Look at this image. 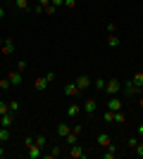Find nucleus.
Wrapping results in <instances>:
<instances>
[{
	"mask_svg": "<svg viewBox=\"0 0 143 159\" xmlns=\"http://www.w3.org/2000/svg\"><path fill=\"white\" fill-rule=\"evenodd\" d=\"M69 157H72V159H86V150H83V147L76 143V145L69 147Z\"/></svg>",
	"mask_w": 143,
	"mask_h": 159,
	"instance_id": "3",
	"label": "nucleus"
},
{
	"mask_svg": "<svg viewBox=\"0 0 143 159\" xmlns=\"http://www.w3.org/2000/svg\"><path fill=\"white\" fill-rule=\"evenodd\" d=\"M102 93H105V95H110V98H112V95H119V93H122V81L110 79L107 83H105V90H102Z\"/></svg>",
	"mask_w": 143,
	"mask_h": 159,
	"instance_id": "1",
	"label": "nucleus"
},
{
	"mask_svg": "<svg viewBox=\"0 0 143 159\" xmlns=\"http://www.w3.org/2000/svg\"><path fill=\"white\" fill-rule=\"evenodd\" d=\"M14 7H17L19 12H29V10H31V2H29V0H14Z\"/></svg>",
	"mask_w": 143,
	"mask_h": 159,
	"instance_id": "16",
	"label": "nucleus"
},
{
	"mask_svg": "<svg viewBox=\"0 0 143 159\" xmlns=\"http://www.w3.org/2000/svg\"><path fill=\"white\" fill-rule=\"evenodd\" d=\"M34 143L41 147V150H45V147H48V135H45V133H36V135H34Z\"/></svg>",
	"mask_w": 143,
	"mask_h": 159,
	"instance_id": "13",
	"label": "nucleus"
},
{
	"mask_svg": "<svg viewBox=\"0 0 143 159\" xmlns=\"http://www.w3.org/2000/svg\"><path fill=\"white\" fill-rule=\"evenodd\" d=\"M81 112H83V107H81V105H76V102H72V105L67 107V116H72V119H76Z\"/></svg>",
	"mask_w": 143,
	"mask_h": 159,
	"instance_id": "10",
	"label": "nucleus"
},
{
	"mask_svg": "<svg viewBox=\"0 0 143 159\" xmlns=\"http://www.w3.org/2000/svg\"><path fill=\"white\" fill-rule=\"evenodd\" d=\"M7 112H10L7 102H5V100H0V116H2V114H7Z\"/></svg>",
	"mask_w": 143,
	"mask_h": 159,
	"instance_id": "29",
	"label": "nucleus"
},
{
	"mask_svg": "<svg viewBox=\"0 0 143 159\" xmlns=\"http://www.w3.org/2000/svg\"><path fill=\"white\" fill-rule=\"evenodd\" d=\"M10 88H12V83H10V79H7V76H5V79H0V90H5V93H7Z\"/></svg>",
	"mask_w": 143,
	"mask_h": 159,
	"instance_id": "23",
	"label": "nucleus"
},
{
	"mask_svg": "<svg viewBox=\"0 0 143 159\" xmlns=\"http://www.w3.org/2000/svg\"><path fill=\"white\" fill-rule=\"evenodd\" d=\"M134 154H136V157H141V159H143V143H138V145L134 147Z\"/></svg>",
	"mask_w": 143,
	"mask_h": 159,
	"instance_id": "30",
	"label": "nucleus"
},
{
	"mask_svg": "<svg viewBox=\"0 0 143 159\" xmlns=\"http://www.w3.org/2000/svg\"><path fill=\"white\" fill-rule=\"evenodd\" d=\"M131 81H134L136 86H143V71H136L134 76H131Z\"/></svg>",
	"mask_w": 143,
	"mask_h": 159,
	"instance_id": "25",
	"label": "nucleus"
},
{
	"mask_svg": "<svg viewBox=\"0 0 143 159\" xmlns=\"http://www.w3.org/2000/svg\"><path fill=\"white\" fill-rule=\"evenodd\" d=\"M64 95H69V98H76V95H81V90H79V86H76L74 81H69V83H64Z\"/></svg>",
	"mask_w": 143,
	"mask_h": 159,
	"instance_id": "5",
	"label": "nucleus"
},
{
	"mask_svg": "<svg viewBox=\"0 0 143 159\" xmlns=\"http://www.w3.org/2000/svg\"><path fill=\"white\" fill-rule=\"evenodd\" d=\"M107 45L110 48H119V36H117V33H107Z\"/></svg>",
	"mask_w": 143,
	"mask_h": 159,
	"instance_id": "18",
	"label": "nucleus"
},
{
	"mask_svg": "<svg viewBox=\"0 0 143 159\" xmlns=\"http://www.w3.org/2000/svg\"><path fill=\"white\" fill-rule=\"evenodd\" d=\"M12 121H14V114L12 112H7V114H2V116H0V126H12Z\"/></svg>",
	"mask_w": 143,
	"mask_h": 159,
	"instance_id": "15",
	"label": "nucleus"
},
{
	"mask_svg": "<svg viewBox=\"0 0 143 159\" xmlns=\"http://www.w3.org/2000/svg\"><path fill=\"white\" fill-rule=\"evenodd\" d=\"M95 143H98V147H102V150H105L107 145H112V140H110V135H107V133H98Z\"/></svg>",
	"mask_w": 143,
	"mask_h": 159,
	"instance_id": "12",
	"label": "nucleus"
},
{
	"mask_svg": "<svg viewBox=\"0 0 143 159\" xmlns=\"http://www.w3.org/2000/svg\"><path fill=\"white\" fill-rule=\"evenodd\" d=\"M2 40H5V38H2V36H0V45H2Z\"/></svg>",
	"mask_w": 143,
	"mask_h": 159,
	"instance_id": "42",
	"label": "nucleus"
},
{
	"mask_svg": "<svg viewBox=\"0 0 143 159\" xmlns=\"http://www.w3.org/2000/svg\"><path fill=\"white\" fill-rule=\"evenodd\" d=\"M124 121H126V114H124L122 109H119V112H115V121H112V124H124Z\"/></svg>",
	"mask_w": 143,
	"mask_h": 159,
	"instance_id": "22",
	"label": "nucleus"
},
{
	"mask_svg": "<svg viewBox=\"0 0 143 159\" xmlns=\"http://www.w3.org/2000/svg\"><path fill=\"white\" fill-rule=\"evenodd\" d=\"M24 69H26V62H24V60H19V62H17V71H19V74H24Z\"/></svg>",
	"mask_w": 143,
	"mask_h": 159,
	"instance_id": "32",
	"label": "nucleus"
},
{
	"mask_svg": "<svg viewBox=\"0 0 143 159\" xmlns=\"http://www.w3.org/2000/svg\"><path fill=\"white\" fill-rule=\"evenodd\" d=\"M55 131H57V135H60V138H67L69 133H72V126H69L67 121H62V124H57V128H55Z\"/></svg>",
	"mask_w": 143,
	"mask_h": 159,
	"instance_id": "9",
	"label": "nucleus"
},
{
	"mask_svg": "<svg viewBox=\"0 0 143 159\" xmlns=\"http://www.w3.org/2000/svg\"><path fill=\"white\" fill-rule=\"evenodd\" d=\"M138 143H141V140H138V135H131V138L126 140V147H129V150H134V147H136Z\"/></svg>",
	"mask_w": 143,
	"mask_h": 159,
	"instance_id": "24",
	"label": "nucleus"
},
{
	"mask_svg": "<svg viewBox=\"0 0 143 159\" xmlns=\"http://www.w3.org/2000/svg\"><path fill=\"white\" fill-rule=\"evenodd\" d=\"M72 131H74L76 135H81V133H83V126H74V128H72Z\"/></svg>",
	"mask_w": 143,
	"mask_h": 159,
	"instance_id": "38",
	"label": "nucleus"
},
{
	"mask_svg": "<svg viewBox=\"0 0 143 159\" xmlns=\"http://www.w3.org/2000/svg\"><path fill=\"white\" fill-rule=\"evenodd\" d=\"M36 5H38V7H43V12H45V7L50 5V0H36Z\"/></svg>",
	"mask_w": 143,
	"mask_h": 159,
	"instance_id": "34",
	"label": "nucleus"
},
{
	"mask_svg": "<svg viewBox=\"0 0 143 159\" xmlns=\"http://www.w3.org/2000/svg\"><path fill=\"white\" fill-rule=\"evenodd\" d=\"M74 83L79 86V90H81V93H86V90H88V86H91V76H86V74H79Z\"/></svg>",
	"mask_w": 143,
	"mask_h": 159,
	"instance_id": "2",
	"label": "nucleus"
},
{
	"mask_svg": "<svg viewBox=\"0 0 143 159\" xmlns=\"http://www.w3.org/2000/svg\"><path fill=\"white\" fill-rule=\"evenodd\" d=\"M48 86H50V83L45 81V76H38V79H34V88L38 90V93H45Z\"/></svg>",
	"mask_w": 143,
	"mask_h": 159,
	"instance_id": "8",
	"label": "nucleus"
},
{
	"mask_svg": "<svg viewBox=\"0 0 143 159\" xmlns=\"http://www.w3.org/2000/svg\"><path fill=\"white\" fill-rule=\"evenodd\" d=\"M50 2H53V5L57 7V10H60V7H64V0H50Z\"/></svg>",
	"mask_w": 143,
	"mask_h": 159,
	"instance_id": "36",
	"label": "nucleus"
},
{
	"mask_svg": "<svg viewBox=\"0 0 143 159\" xmlns=\"http://www.w3.org/2000/svg\"><path fill=\"white\" fill-rule=\"evenodd\" d=\"M7 157V150H5V143H0V159Z\"/></svg>",
	"mask_w": 143,
	"mask_h": 159,
	"instance_id": "37",
	"label": "nucleus"
},
{
	"mask_svg": "<svg viewBox=\"0 0 143 159\" xmlns=\"http://www.w3.org/2000/svg\"><path fill=\"white\" fill-rule=\"evenodd\" d=\"M102 121H105V124H112V121H115V112H110V109H107V112L102 114Z\"/></svg>",
	"mask_w": 143,
	"mask_h": 159,
	"instance_id": "27",
	"label": "nucleus"
},
{
	"mask_svg": "<svg viewBox=\"0 0 143 159\" xmlns=\"http://www.w3.org/2000/svg\"><path fill=\"white\" fill-rule=\"evenodd\" d=\"M7 107H10V112L14 114V112H19V107H21V105L17 102V100H10V102H7Z\"/></svg>",
	"mask_w": 143,
	"mask_h": 159,
	"instance_id": "26",
	"label": "nucleus"
},
{
	"mask_svg": "<svg viewBox=\"0 0 143 159\" xmlns=\"http://www.w3.org/2000/svg\"><path fill=\"white\" fill-rule=\"evenodd\" d=\"M107 109H110V112H119V109H122V98L112 95V98L107 100Z\"/></svg>",
	"mask_w": 143,
	"mask_h": 159,
	"instance_id": "7",
	"label": "nucleus"
},
{
	"mask_svg": "<svg viewBox=\"0 0 143 159\" xmlns=\"http://www.w3.org/2000/svg\"><path fill=\"white\" fill-rule=\"evenodd\" d=\"M64 140H67V145L72 147V145H76V143H79V135H76V133L72 131V133H69V135H67V138H64Z\"/></svg>",
	"mask_w": 143,
	"mask_h": 159,
	"instance_id": "21",
	"label": "nucleus"
},
{
	"mask_svg": "<svg viewBox=\"0 0 143 159\" xmlns=\"http://www.w3.org/2000/svg\"><path fill=\"white\" fill-rule=\"evenodd\" d=\"M60 154H62V150H60L57 145H53V150H50V152H45L43 157H45V159H55V157H60Z\"/></svg>",
	"mask_w": 143,
	"mask_h": 159,
	"instance_id": "19",
	"label": "nucleus"
},
{
	"mask_svg": "<svg viewBox=\"0 0 143 159\" xmlns=\"http://www.w3.org/2000/svg\"><path fill=\"white\" fill-rule=\"evenodd\" d=\"M105 83H107L105 79H95V90H100V93H102V90H105Z\"/></svg>",
	"mask_w": 143,
	"mask_h": 159,
	"instance_id": "28",
	"label": "nucleus"
},
{
	"mask_svg": "<svg viewBox=\"0 0 143 159\" xmlns=\"http://www.w3.org/2000/svg\"><path fill=\"white\" fill-rule=\"evenodd\" d=\"M141 95H143V86H141Z\"/></svg>",
	"mask_w": 143,
	"mask_h": 159,
	"instance_id": "43",
	"label": "nucleus"
},
{
	"mask_svg": "<svg viewBox=\"0 0 143 159\" xmlns=\"http://www.w3.org/2000/svg\"><path fill=\"white\" fill-rule=\"evenodd\" d=\"M43 154H45V152H43V150H41L38 145H36V143L26 147V157H29V159H41Z\"/></svg>",
	"mask_w": 143,
	"mask_h": 159,
	"instance_id": "4",
	"label": "nucleus"
},
{
	"mask_svg": "<svg viewBox=\"0 0 143 159\" xmlns=\"http://www.w3.org/2000/svg\"><path fill=\"white\" fill-rule=\"evenodd\" d=\"M0 50H2V55H7V57L14 55V40L12 38H5V40H2V45H0Z\"/></svg>",
	"mask_w": 143,
	"mask_h": 159,
	"instance_id": "6",
	"label": "nucleus"
},
{
	"mask_svg": "<svg viewBox=\"0 0 143 159\" xmlns=\"http://www.w3.org/2000/svg\"><path fill=\"white\" fill-rule=\"evenodd\" d=\"M7 79H10V83H12V86H21L24 76H21L19 71H10V74H7Z\"/></svg>",
	"mask_w": 143,
	"mask_h": 159,
	"instance_id": "14",
	"label": "nucleus"
},
{
	"mask_svg": "<svg viewBox=\"0 0 143 159\" xmlns=\"http://www.w3.org/2000/svg\"><path fill=\"white\" fill-rule=\"evenodd\" d=\"M107 33H117V26H115V24H107Z\"/></svg>",
	"mask_w": 143,
	"mask_h": 159,
	"instance_id": "40",
	"label": "nucleus"
},
{
	"mask_svg": "<svg viewBox=\"0 0 143 159\" xmlns=\"http://www.w3.org/2000/svg\"><path fill=\"white\" fill-rule=\"evenodd\" d=\"M7 140H10V128L0 126V143H7Z\"/></svg>",
	"mask_w": 143,
	"mask_h": 159,
	"instance_id": "20",
	"label": "nucleus"
},
{
	"mask_svg": "<svg viewBox=\"0 0 143 159\" xmlns=\"http://www.w3.org/2000/svg\"><path fill=\"white\" fill-rule=\"evenodd\" d=\"M2 17H5V7L0 5V19H2Z\"/></svg>",
	"mask_w": 143,
	"mask_h": 159,
	"instance_id": "41",
	"label": "nucleus"
},
{
	"mask_svg": "<svg viewBox=\"0 0 143 159\" xmlns=\"http://www.w3.org/2000/svg\"><path fill=\"white\" fill-rule=\"evenodd\" d=\"M136 135H138V138H143V124H138V128H136Z\"/></svg>",
	"mask_w": 143,
	"mask_h": 159,
	"instance_id": "39",
	"label": "nucleus"
},
{
	"mask_svg": "<svg viewBox=\"0 0 143 159\" xmlns=\"http://www.w3.org/2000/svg\"><path fill=\"white\" fill-rule=\"evenodd\" d=\"M102 157H105V159H115L117 157V147L115 145H107V147H105V152H102Z\"/></svg>",
	"mask_w": 143,
	"mask_h": 159,
	"instance_id": "17",
	"label": "nucleus"
},
{
	"mask_svg": "<svg viewBox=\"0 0 143 159\" xmlns=\"http://www.w3.org/2000/svg\"><path fill=\"white\" fill-rule=\"evenodd\" d=\"M64 7H69V10H74V7H76V0H64Z\"/></svg>",
	"mask_w": 143,
	"mask_h": 159,
	"instance_id": "35",
	"label": "nucleus"
},
{
	"mask_svg": "<svg viewBox=\"0 0 143 159\" xmlns=\"http://www.w3.org/2000/svg\"><path fill=\"white\" fill-rule=\"evenodd\" d=\"M43 76H45V81H48V83H53V81L57 79V74H55V71H48V74H43Z\"/></svg>",
	"mask_w": 143,
	"mask_h": 159,
	"instance_id": "31",
	"label": "nucleus"
},
{
	"mask_svg": "<svg viewBox=\"0 0 143 159\" xmlns=\"http://www.w3.org/2000/svg\"><path fill=\"white\" fill-rule=\"evenodd\" d=\"M55 12H57V7H55L53 2H50V5L45 7V12H43V14H55Z\"/></svg>",
	"mask_w": 143,
	"mask_h": 159,
	"instance_id": "33",
	"label": "nucleus"
},
{
	"mask_svg": "<svg viewBox=\"0 0 143 159\" xmlns=\"http://www.w3.org/2000/svg\"><path fill=\"white\" fill-rule=\"evenodd\" d=\"M83 114H95V109H98V105H95V100H83Z\"/></svg>",
	"mask_w": 143,
	"mask_h": 159,
	"instance_id": "11",
	"label": "nucleus"
}]
</instances>
